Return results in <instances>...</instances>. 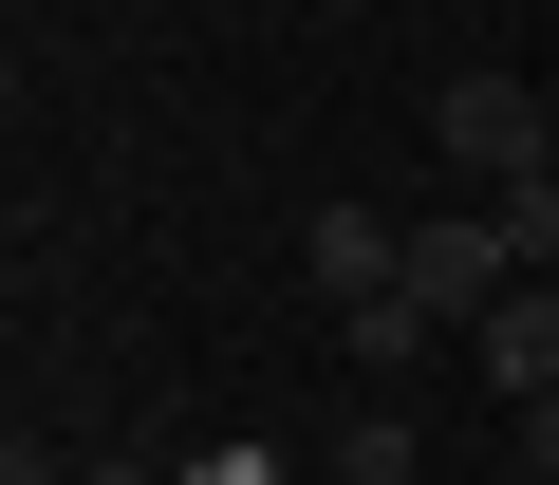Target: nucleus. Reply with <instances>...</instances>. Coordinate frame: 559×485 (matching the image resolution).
Listing matches in <instances>:
<instances>
[{"instance_id": "obj_3", "label": "nucleus", "mask_w": 559, "mask_h": 485, "mask_svg": "<svg viewBox=\"0 0 559 485\" xmlns=\"http://www.w3.org/2000/svg\"><path fill=\"white\" fill-rule=\"evenodd\" d=\"M466 355H485V392H559V281H503L466 318Z\"/></svg>"}, {"instance_id": "obj_8", "label": "nucleus", "mask_w": 559, "mask_h": 485, "mask_svg": "<svg viewBox=\"0 0 559 485\" xmlns=\"http://www.w3.org/2000/svg\"><path fill=\"white\" fill-rule=\"evenodd\" d=\"M187 485H280V466L261 448H187Z\"/></svg>"}, {"instance_id": "obj_4", "label": "nucleus", "mask_w": 559, "mask_h": 485, "mask_svg": "<svg viewBox=\"0 0 559 485\" xmlns=\"http://www.w3.org/2000/svg\"><path fill=\"white\" fill-rule=\"evenodd\" d=\"M411 281V224H373V205H318V299L355 318V299H392Z\"/></svg>"}, {"instance_id": "obj_1", "label": "nucleus", "mask_w": 559, "mask_h": 485, "mask_svg": "<svg viewBox=\"0 0 559 485\" xmlns=\"http://www.w3.org/2000/svg\"><path fill=\"white\" fill-rule=\"evenodd\" d=\"M429 150H448V168H466V205H485V187L559 168V113H540L522 75H448V94H429Z\"/></svg>"}, {"instance_id": "obj_11", "label": "nucleus", "mask_w": 559, "mask_h": 485, "mask_svg": "<svg viewBox=\"0 0 559 485\" xmlns=\"http://www.w3.org/2000/svg\"><path fill=\"white\" fill-rule=\"evenodd\" d=\"M522 485H559V466H522Z\"/></svg>"}, {"instance_id": "obj_6", "label": "nucleus", "mask_w": 559, "mask_h": 485, "mask_svg": "<svg viewBox=\"0 0 559 485\" xmlns=\"http://www.w3.org/2000/svg\"><path fill=\"white\" fill-rule=\"evenodd\" d=\"M411 466H429L411 411H355V429H336V485H411Z\"/></svg>"}, {"instance_id": "obj_10", "label": "nucleus", "mask_w": 559, "mask_h": 485, "mask_svg": "<svg viewBox=\"0 0 559 485\" xmlns=\"http://www.w3.org/2000/svg\"><path fill=\"white\" fill-rule=\"evenodd\" d=\"M75 485H168V466H75Z\"/></svg>"}, {"instance_id": "obj_7", "label": "nucleus", "mask_w": 559, "mask_h": 485, "mask_svg": "<svg viewBox=\"0 0 559 485\" xmlns=\"http://www.w3.org/2000/svg\"><path fill=\"white\" fill-rule=\"evenodd\" d=\"M503 205V242H522V281H559V168H522V187H485Z\"/></svg>"}, {"instance_id": "obj_2", "label": "nucleus", "mask_w": 559, "mask_h": 485, "mask_svg": "<svg viewBox=\"0 0 559 485\" xmlns=\"http://www.w3.org/2000/svg\"><path fill=\"white\" fill-rule=\"evenodd\" d=\"M503 281H522V242H503V205H448V224H411V299H429L448 336H466V318H485Z\"/></svg>"}, {"instance_id": "obj_5", "label": "nucleus", "mask_w": 559, "mask_h": 485, "mask_svg": "<svg viewBox=\"0 0 559 485\" xmlns=\"http://www.w3.org/2000/svg\"><path fill=\"white\" fill-rule=\"evenodd\" d=\"M429 355H448V318H429L411 281H392V299H355V374H429Z\"/></svg>"}, {"instance_id": "obj_9", "label": "nucleus", "mask_w": 559, "mask_h": 485, "mask_svg": "<svg viewBox=\"0 0 559 485\" xmlns=\"http://www.w3.org/2000/svg\"><path fill=\"white\" fill-rule=\"evenodd\" d=\"M522 448H540V466H559V392H522Z\"/></svg>"}]
</instances>
